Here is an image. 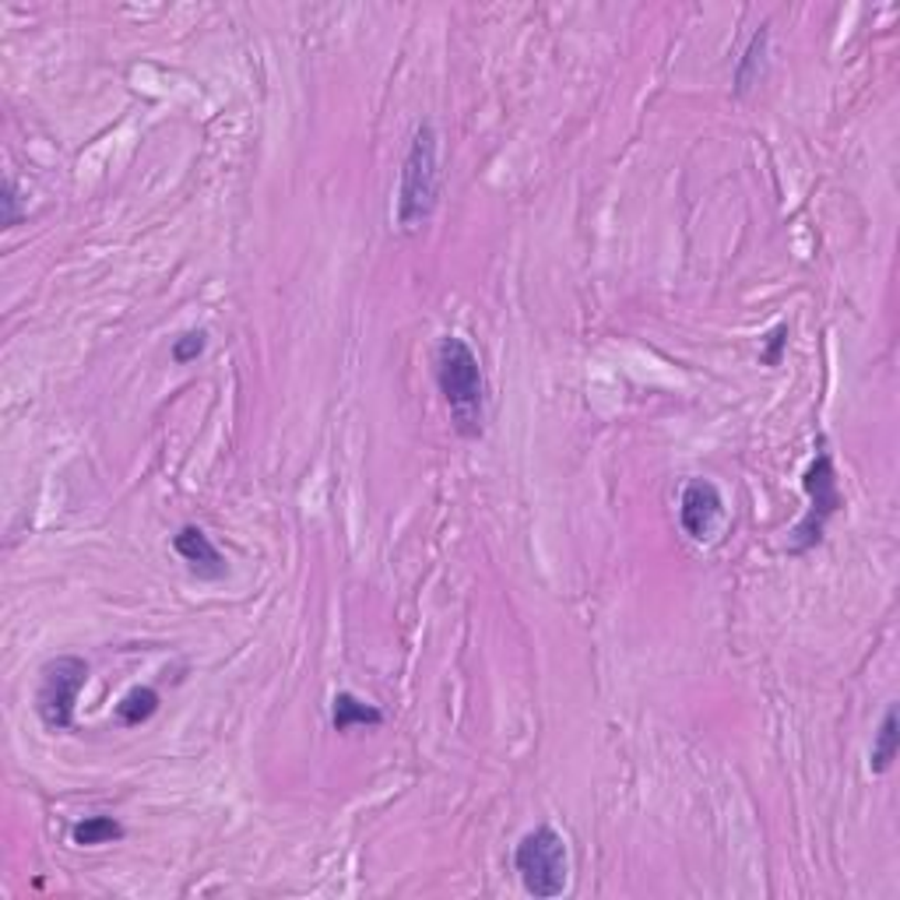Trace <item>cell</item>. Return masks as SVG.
Returning a JSON list of instances; mask_svg holds the SVG:
<instances>
[{"instance_id":"6da1fadb","label":"cell","mask_w":900,"mask_h":900,"mask_svg":"<svg viewBox=\"0 0 900 900\" xmlns=\"http://www.w3.org/2000/svg\"><path fill=\"white\" fill-rule=\"evenodd\" d=\"M433 377L451 409V423L465 440L483 436L486 423V373L475 349L457 335H444L433 352Z\"/></svg>"},{"instance_id":"7a4b0ae2","label":"cell","mask_w":900,"mask_h":900,"mask_svg":"<svg viewBox=\"0 0 900 900\" xmlns=\"http://www.w3.org/2000/svg\"><path fill=\"white\" fill-rule=\"evenodd\" d=\"M440 204V138L436 127L419 124L398 177V225L401 233H419Z\"/></svg>"},{"instance_id":"3957f363","label":"cell","mask_w":900,"mask_h":900,"mask_svg":"<svg viewBox=\"0 0 900 900\" xmlns=\"http://www.w3.org/2000/svg\"><path fill=\"white\" fill-rule=\"evenodd\" d=\"M513 869L531 897H560L570 879V851L563 834L549 823L528 830L513 848Z\"/></svg>"},{"instance_id":"277c9868","label":"cell","mask_w":900,"mask_h":900,"mask_svg":"<svg viewBox=\"0 0 900 900\" xmlns=\"http://www.w3.org/2000/svg\"><path fill=\"white\" fill-rule=\"evenodd\" d=\"M88 682V661L78 655H56L43 665L35 689V714L50 732H67L74 724V703Z\"/></svg>"},{"instance_id":"5b68a950","label":"cell","mask_w":900,"mask_h":900,"mask_svg":"<svg viewBox=\"0 0 900 900\" xmlns=\"http://www.w3.org/2000/svg\"><path fill=\"white\" fill-rule=\"evenodd\" d=\"M802 486H806V496H809V510L806 517L795 525L792 539H788V552H809L823 542V531H827L830 517L845 507V496L837 489V472H834V457L830 451H823L813 457V465L802 475Z\"/></svg>"},{"instance_id":"8992f818","label":"cell","mask_w":900,"mask_h":900,"mask_svg":"<svg viewBox=\"0 0 900 900\" xmlns=\"http://www.w3.org/2000/svg\"><path fill=\"white\" fill-rule=\"evenodd\" d=\"M724 517L721 489L707 478H689L679 496V525L693 542H707Z\"/></svg>"},{"instance_id":"52a82bcc","label":"cell","mask_w":900,"mask_h":900,"mask_svg":"<svg viewBox=\"0 0 900 900\" xmlns=\"http://www.w3.org/2000/svg\"><path fill=\"white\" fill-rule=\"evenodd\" d=\"M172 549H177V557L201 581H222L229 573V563L219 552V546L208 539V531H201L198 525H183L177 534H172Z\"/></svg>"},{"instance_id":"ba28073f","label":"cell","mask_w":900,"mask_h":900,"mask_svg":"<svg viewBox=\"0 0 900 900\" xmlns=\"http://www.w3.org/2000/svg\"><path fill=\"white\" fill-rule=\"evenodd\" d=\"M331 724H335V732L377 729V724H384V711L367 700H359L356 693H338L331 700Z\"/></svg>"},{"instance_id":"9c48e42d","label":"cell","mask_w":900,"mask_h":900,"mask_svg":"<svg viewBox=\"0 0 900 900\" xmlns=\"http://www.w3.org/2000/svg\"><path fill=\"white\" fill-rule=\"evenodd\" d=\"M124 837V823L117 816H106V813H95V816H85L71 827V840L78 848H95V845H109V840H120Z\"/></svg>"},{"instance_id":"30bf717a","label":"cell","mask_w":900,"mask_h":900,"mask_svg":"<svg viewBox=\"0 0 900 900\" xmlns=\"http://www.w3.org/2000/svg\"><path fill=\"white\" fill-rule=\"evenodd\" d=\"M159 703H162V697L151 686H134L130 693L117 703V721L124 724V729H138V724L156 718Z\"/></svg>"},{"instance_id":"8fae6325","label":"cell","mask_w":900,"mask_h":900,"mask_svg":"<svg viewBox=\"0 0 900 900\" xmlns=\"http://www.w3.org/2000/svg\"><path fill=\"white\" fill-rule=\"evenodd\" d=\"M900 753V729H897V707H887L883 724L872 739V774H887Z\"/></svg>"},{"instance_id":"7c38bea8","label":"cell","mask_w":900,"mask_h":900,"mask_svg":"<svg viewBox=\"0 0 900 900\" xmlns=\"http://www.w3.org/2000/svg\"><path fill=\"white\" fill-rule=\"evenodd\" d=\"M767 29H760L753 40H750V46H745V53H742V61H739V67H735V92L739 95H745L750 92L756 82H760V74H763V56H767Z\"/></svg>"},{"instance_id":"4fadbf2b","label":"cell","mask_w":900,"mask_h":900,"mask_svg":"<svg viewBox=\"0 0 900 900\" xmlns=\"http://www.w3.org/2000/svg\"><path fill=\"white\" fill-rule=\"evenodd\" d=\"M204 349H208V331L190 328L180 338H172V362H180V367H187V362H198L204 356Z\"/></svg>"},{"instance_id":"5bb4252c","label":"cell","mask_w":900,"mask_h":900,"mask_svg":"<svg viewBox=\"0 0 900 900\" xmlns=\"http://www.w3.org/2000/svg\"><path fill=\"white\" fill-rule=\"evenodd\" d=\"M4 225H18L25 219V208H22V190H18V180L14 177H4Z\"/></svg>"},{"instance_id":"9a60e30c","label":"cell","mask_w":900,"mask_h":900,"mask_svg":"<svg viewBox=\"0 0 900 900\" xmlns=\"http://www.w3.org/2000/svg\"><path fill=\"white\" fill-rule=\"evenodd\" d=\"M784 345H788V324H777V328L767 335V349H763V362H767V367H777L781 362V352H784Z\"/></svg>"}]
</instances>
